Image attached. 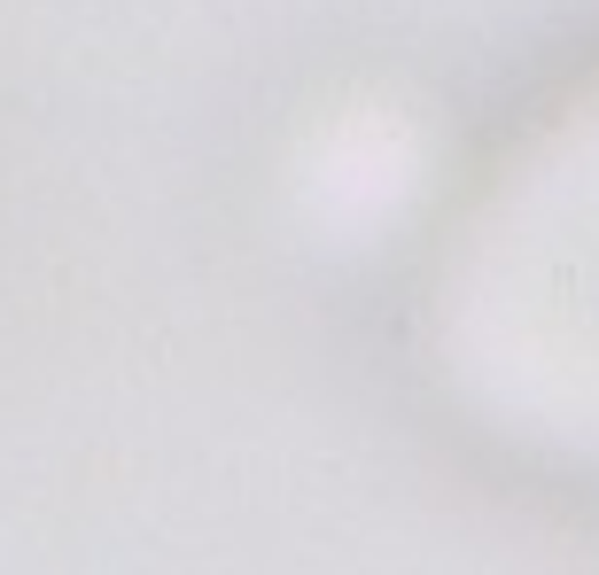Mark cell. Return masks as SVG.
Returning <instances> with one entry per match:
<instances>
[{
	"label": "cell",
	"mask_w": 599,
	"mask_h": 575,
	"mask_svg": "<svg viewBox=\"0 0 599 575\" xmlns=\"http://www.w3.org/2000/svg\"><path fill=\"white\" fill-rule=\"evenodd\" d=\"M498 335L530 436L599 474V102L545 140L498 218Z\"/></svg>",
	"instance_id": "cell-1"
}]
</instances>
